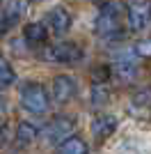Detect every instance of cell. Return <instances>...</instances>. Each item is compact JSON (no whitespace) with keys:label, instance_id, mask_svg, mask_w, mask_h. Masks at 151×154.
Returning <instances> with one entry per match:
<instances>
[{"label":"cell","instance_id":"obj_4","mask_svg":"<svg viewBox=\"0 0 151 154\" xmlns=\"http://www.w3.org/2000/svg\"><path fill=\"white\" fill-rule=\"evenodd\" d=\"M44 58L50 60V62L71 64V62H78V60L82 58V48L78 44H73V42H62V44L44 48Z\"/></svg>","mask_w":151,"mask_h":154},{"label":"cell","instance_id":"obj_7","mask_svg":"<svg viewBox=\"0 0 151 154\" xmlns=\"http://www.w3.org/2000/svg\"><path fill=\"white\" fill-rule=\"evenodd\" d=\"M73 94H76V81L71 76L60 74L53 78V99L57 103H67Z\"/></svg>","mask_w":151,"mask_h":154},{"label":"cell","instance_id":"obj_18","mask_svg":"<svg viewBox=\"0 0 151 154\" xmlns=\"http://www.w3.org/2000/svg\"><path fill=\"white\" fill-rule=\"evenodd\" d=\"M0 110H5V99H0Z\"/></svg>","mask_w":151,"mask_h":154},{"label":"cell","instance_id":"obj_9","mask_svg":"<svg viewBox=\"0 0 151 154\" xmlns=\"http://www.w3.org/2000/svg\"><path fill=\"white\" fill-rule=\"evenodd\" d=\"M117 131V117L114 115H96L92 120V134L96 140H105Z\"/></svg>","mask_w":151,"mask_h":154},{"label":"cell","instance_id":"obj_12","mask_svg":"<svg viewBox=\"0 0 151 154\" xmlns=\"http://www.w3.org/2000/svg\"><path fill=\"white\" fill-rule=\"evenodd\" d=\"M25 35V42L32 46H39V44H44L46 39H48V30H46L44 23H28L23 30Z\"/></svg>","mask_w":151,"mask_h":154},{"label":"cell","instance_id":"obj_14","mask_svg":"<svg viewBox=\"0 0 151 154\" xmlns=\"http://www.w3.org/2000/svg\"><path fill=\"white\" fill-rule=\"evenodd\" d=\"M14 69L9 67V62H7L5 58H0V90H5V88H9V85L14 83Z\"/></svg>","mask_w":151,"mask_h":154},{"label":"cell","instance_id":"obj_5","mask_svg":"<svg viewBox=\"0 0 151 154\" xmlns=\"http://www.w3.org/2000/svg\"><path fill=\"white\" fill-rule=\"evenodd\" d=\"M126 21H128V28H131V30H144L151 23V2L138 0V2L128 5V9H126Z\"/></svg>","mask_w":151,"mask_h":154},{"label":"cell","instance_id":"obj_1","mask_svg":"<svg viewBox=\"0 0 151 154\" xmlns=\"http://www.w3.org/2000/svg\"><path fill=\"white\" fill-rule=\"evenodd\" d=\"M21 106L32 115H44L50 108V97L44 85L39 83H25L21 88Z\"/></svg>","mask_w":151,"mask_h":154},{"label":"cell","instance_id":"obj_15","mask_svg":"<svg viewBox=\"0 0 151 154\" xmlns=\"http://www.w3.org/2000/svg\"><path fill=\"white\" fill-rule=\"evenodd\" d=\"M108 97H110L108 85H101V83L92 85V103H94V106H103V103L108 101Z\"/></svg>","mask_w":151,"mask_h":154},{"label":"cell","instance_id":"obj_6","mask_svg":"<svg viewBox=\"0 0 151 154\" xmlns=\"http://www.w3.org/2000/svg\"><path fill=\"white\" fill-rule=\"evenodd\" d=\"M128 113H133L135 117L151 120V88H142V90H138L133 94Z\"/></svg>","mask_w":151,"mask_h":154},{"label":"cell","instance_id":"obj_2","mask_svg":"<svg viewBox=\"0 0 151 154\" xmlns=\"http://www.w3.org/2000/svg\"><path fill=\"white\" fill-rule=\"evenodd\" d=\"M119 12H121V5L117 0H110L101 7L99 16H96V23H94V30L99 37H108L112 39L114 35H119L121 26H119Z\"/></svg>","mask_w":151,"mask_h":154},{"label":"cell","instance_id":"obj_3","mask_svg":"<svg viewBox=\"0 0 151 154\" xmlns=\"http://www.w3.org/2000/svg\"><path fill=\"white\" fill-rule=\"evenodd\" d=\"M73 127H76L73 117H69V115H57V117H53V120L44 127L41 136H44V140L48 143V145H57V143L62 145L64 140H69V138H71Z\"/></svg>","mask_w":151,"mask_h":154},{"label":"cell","instance_id":"obj_10","mask_svg":"<svg viewBox=\"0 0 151 154\" xmlns=\"http://www.w3.org/2000/svg\"><path fill=\"white\" fill-rule=\"evenodd\" d=\"M112 74L119 78L121 83H131V81L138 78V64L133 62L131 58L128 60H119V62L112 64Z\"/></svg>","mask_w":151,"mask_h":154},{"label":"cell","instance_id":"obj_13","mask_svg":"<svg viewBox=\"0 0 151 154\" xmlns=\"http://www.w3.org/2000/svg\"><path fill=\"white\" fill-rule=\"evenodd\" d=\"M57 154H87V143L78 136H71L69 140H64L57 147Z\"/></svg>","mask_w":151,"mask_h":154},{"label":"cell","instance_id":"obj_11","mask_svg":"<svg viewBox=\"0 0 151 154\" xmlns=\"http://www.w3.org/2000/svg\"><path fill=\"white\" fill-rule=\"evenodd\" d=\"M39 136V127L32 122H21L19 127H16V145L19 147H28V145H32V143L37 140Z\"/></svg>","mask_w":151,"mask_h":154},{"label":"cell","instance_id":"obj_17","mask_svg":"<svg viewBox=\"0 0 151 154\" xmlns=\"http://www.w3.org/2000/svg\"><path fill=\"white\" fill-rule=\"evenodd\" d=\"M7 140H9V131H7V124L0 122V147H5Z\"/></svg>","mask_w":151,"mask_h":154},{"label":"cell","instance_id":"obj_8","mask_svg":"<svg viewBox=\"0 0 151 154\" xmlns=\"http://www.w3.org/2000/svg\"><path fill=\"white\" fill-rule=\"evenodd\" d=\"M46 23L55 35H64L71 28V14L64 7H53L48 12V16H46Z\"/></svg>","mask_w":151,"mask_h":154},{"label":"cell","instance_id":"obj_16","mask_svg":"<svg viewBox=\"0 0 151 154\" xmlns=\"http://www.w3.org/2000/svg\"><path fill=\"white\" fill-rule=\"evenodd\" d=\"M133 53L140 55V58H151V39H142L133 46Z\"/></svg>","mask_w":151,"mask_h":154}]
</instances>
